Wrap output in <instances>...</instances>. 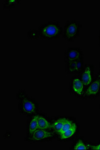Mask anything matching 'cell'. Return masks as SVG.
<instances>
[{
	"instance_id": "1",
	"label": "cell",
	"mask_w": 100,
	"mask_h": 150,
	"mask_svg": "<svg viewBox=\"0 0 100 150\" xmlns=\"http://www.w3.org/2000/svg\"><path fill=\"white\" fill-rule=\"evenodd\" d=\"M37 30L40 38L47 40L56 39L63 33V27L60 22L56 21H51L41 24Z\"/></svg>"
},
{
	"instance_id": "2",
	"label": "cell",
	"mask_w": 100,
	"mask_h": 150,
	"mask_svg": "<svg viewBox=\"0 0 100 150\" xmlns=\"http://www.w3.org/2000/svg\"><path fill=\"white\" fill-rule=\"evenodd\" d=\"M18 109L21 113L27 115H34L39 109V104L34 99L29 97L24 90L19 91L17 95Z\"/></svg>"
},
{
	"instance_id": "3",
	"label": "cell",
	"mask_w": 100,
	"mask_h": 150,
	"mask_svg": "<svg viewBox=\"0 0 100 150\" xmlns=\"http://www.w3.org/2000/svg\"><path fill=\"white\" fill-rule=\"evenodd\" d=\"M82 25L76 19L67 21L63 27L62 36L68 42H72L79 37Z\"/></svg>"
},
{
	"instance_id": "4",
	"label": "cell",
	"mask_w": 100,
	"mask_h": 150,
	"mask_svg": "<svg viewBox=\"0 0 100 150\" xmlns=\"http://www.w3.org/2000/svg\"><path fill=\"white\" fill-rule=\"evenodd\" d=\"M100 92V73L97 78L85 89L84 97H94L98 95Z\"/></svg>"
},
{
	"instance_id": "5",
	"label": "cell",
	"mask_w": 100,
	"mask_h": 150,
	"mask_svg": "<svg viewBox=\"0 0 100 150\" xmlns=\"http://www.w3.org/2000/svg\"><path fill=\"white\" fill-rule=\"evenodd\" d=\"M70 88L71 92L76 96L84 97L85 86L79 77H74L72 78Z\"/></svg>"
},
{
	"instance_id": "6",
	"label": "cell",
	"mask_w": 100,
	"mask_h": 150,
	"mask_svg": "<svg viewBox=\"0 0 100 150\" xmlns=\"http://www.w3.org/2000/svg\"><path fill=\"white\" fill-rule=\"evenodd\" d=\"M83 58V51L80 48H69L64 53V61L66 63Z\"/></svg>"
},
{
	"instance_id": "7",
	"label": "cell",
	"mask_w": 100,
	"mask_h": 150,
	"mask_svg": "<svg viewBox=\"0 0 100 150\" xmlns=\"http://www.w3.org/2000/svg\"><path fill=\"white\" fill-rule=\"evenodd\" d=\"M66 63V72L69 74L80 73L84 68L83 58Z\"/></svg>"
},
{
	"instance_id": "8",
	"label": "cell",
	"mask_w": 100,
	"mask_h": 150,
	"mask_svg": "<svg viewBox=\"0 0 100 150\" xmlns=\"http://www.w3.org/2000/svg\"><path fill=\"white\" fill-rule=\"evenodd\" d=\"M93 67L90 65H87L84 67L79 76L85 87L88 86L92 82L93 79Z\"/></svg>"
},
{
	"instance_id": "9",
	"label": "cell",
	"mask_w": 100,
	"mask_h": 150,
	"mask_svg": "<svg viewBox=\"0 0 100 150\" xmlns=\"http://www.w3.org/2000/svg\"><path fill=\"white\" fill-rule=\"evenodd\" d=\"M53 133L48 132L46 130L38 129L33 134L31 135L30 139L33 141H41L49 138L53 136Z\"/></svg>"
},
{
	"instance_id": "10",
	"label": "cell",
	"mask_w": 100,
	"mask_h": 150,
	"mask_svg": "<svg viewBox=\"0 0 100 150\" xmlns=\"http://www.w3.org/2000/svg\"><path fill=\"white\" fill-rule=\"evenodd\" d=\"M38 123L39 129H40L49 130L52 128V126H51L47 120L42 116L38 115Z\"/></svg>"
},
{
	"instance_id": "11",
	"label": "cell",
	"mask_w": 100,
	"mask_h": 150,
	"mask_svg": "<svg viewBox=\"0 0 100 150\" xmlns=\"http://www.w3.org/2000/svg\"><path fill=\"white\" fill-rule=\"evenodd\" d=\"M21 1L20 0H3V8L4 10H10L19 5Z\"/></svg>"
},
{
	"instance_id": "12",
	"label": "cell",
	"mask_w": 100,
	"mask_h": 150,
	"mask_svg": "<svg viewBox=\"0 0 100 150\" xmlns=\"http://www.w3.org/2000/svg\"><path fill=\"white\" fill-rule=\"evenodd\" d=\"M38 115L33 116L31 121L29 124V132L31 135L39 129L38 123Z\"/></svg>"
},
{
	"instance_id": "13",
	"label": "cell",
	"mask_w": 100,
	"mask_h": 150,
	"mask_svg": "<svg viewBox=\"0 0 100 150\" xmlns=\"http://www.w3.org/2000/svg\"><path fill=\"white\" fill-rule=\"evenodd\" d=\"M76 130V125L74 123L73 126L69 130H67L64 133H62L60 135V138L62 140H67V139L71 138L73 136V135L75 134Z\"/></svg>"
},
{
	"instance_id": "14",
	"label": "cell",
	"mask_w": 100,
	"mask_h": 150,
	"mask_svg": "<svg viewBox=\"0 0 100 150\" xmlns=\"http://www.w3.org/2000/svg\"><path fill=\"white\" fill-rule=\"evenodd\" d=\"M66 120V118H62L58 119L56 120V121H55L53 125L52 126L55 131L60 134L62 130V128Z\"/></svg>"
},
{
	"instance_id": "15",
	"label": "cell",
	"mask_w": 100,
	"mask_h": 150,
	"mask_svg": "<svg viewBox=\"0 0 100 150\" xmlns=\"http://www.w3.org/2000/svg\"><path fill=\"white\" fill-rule=\"evenodd\" d=\"M28 37L31 39L37 40L40 38L38 30L31 29L27 33Z\"/></svg>"
},
{
	"instance_id": "16",
	"label": "cell",
	"mask_w": 100,
	"mask_h": 150,
	"mask_svg": "<svg viewBox=\"0 0 100 150\" xmlns=\"http://www.w3.org/2000/svg\"><path fill=\"white\" fill-rule=\"evenodd\" d=\"M74 124V123H73V122L71 121V120L66 119V120L65 122L63 128H62V130L61 133L60 134V135L62 133H64L65 132L67 131V130H69L73 126Z\"/></svg>"
},
{
	"instance_id": "17",
	"label": "cell",
	"mask_w": 100,
	"mask_h": 150,
	"mask_svg": "<svg viewBox=\"0 0 100 150\" xmlns=\"http://www.w3.org/2000/svg\"><path fill=\"white\" fill-rule=\"evenodd\" d=\"M87 147L84 144L83 141L81 140H79L76 144L75 145V147L74 148V150H87Z\"/></svg>"
},
{
	"instance_id": "18",
	"label": "cell",
	"mask_w": 100,
	"mask_h": 150,
	"mask_svg": "<svg viewBox=\"0 0 100 150\" xmlns=\"http://www.w3.org/2000/svg\"><path fill=\"white\" fill-rule=\"evenodd\" d=\"M90 147L92 150H100V144L97 146H90Z\"/></svg>"
},
{
	"instance_id": "19",
	"label": "cell",
	"mask_w": 100,
	"mask_h": 150,
	"mask_svg": "<svg viewBox=\"0 0 100 150\" xmlns=\"http://www.w3.org/2000/svg\"></svg>"
}]
</instances>
